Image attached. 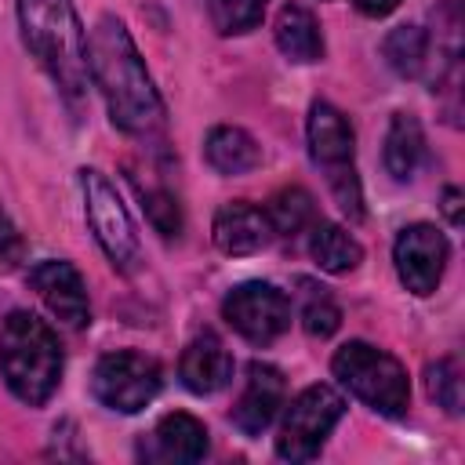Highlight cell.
I'll list each match as a JSON object with an SVG mask.
<instances>
[{"label": "cell", "mask_w": 465, "mask_h": 465, "mask_svg": "<svg viewBox=\"0 0 465 465\" xmlns=\"http://www.w3.org/2000/svg\"><path fill=\"white\" fill-rule=\"evenodd\" d=\"M87 69L105 98L109 120L134 138H153L167 124L163 98L116 15H102L87 36Z\"/></svg>", "instance_id": "cell-1"}, {"label": "cell", "mask_w": 465, "mask_h": 465, "mask_svg": "<svg viewBox=\"0 0 465 465\" xmlns=\"http://www.w3.org/2000/svg\"><path fill=\"white\" fill-rule=\"evenodd\" d=\"M18 25L29 54L76 109L87 98V36L73 0H18Z\"/></svg>", "instance_id": "cell-2"}, {"label": "cell", "mask_w": 465, "mask_h": 465, "mask_svg": "<svg viewBox=\"0 0 465 465\" xmlns=\"http://www.w3.org/2000/svg\"><path fill=\"white\" fill-rule=\"evenodd\" d=\"M0 374L22 403L44 407L62 381L58 334L33 312L15 309L0 327Z\"/></svg>", "instance_id": "cell-3"}, {"label": "cell", "mask_w": 465, "mask_h": 465, "mask_svg": "<svg viewBox=\"0 0 465 465\" xmlns=\"http://www.w3.org/2000/svg\"><path fill=\"white\" fill-rule=\"evenodd\" d=\"M334 378L385 418H403L411 407V381L396 356L371 341H345L331 360Z\"/></svg>", "instance_id": "cell-4"}, {"label": "cell", "mask_w": 465, "mask_h": 465, "mask_svg": "<svg viewBox=\"0 0 465 465\" xmlns=\"http://www.w3.org/2000/svg\"><path fill=\"white\" fill-rule=\"evenodd\" d=\"M80 193H84V214H87V225L94 232L98 247L105 251L113 269L131 272L142 262V240H138V229H134L124 200L116 196L113 182L102 171L84 167L80 171Z\"/></svg>", "instance_id": "cell-5"}, {"label": "cell", "mask_w": 465, "mask_h": 465, "mask_svg": "<svg viewBox=\"0 0 465 465\" xmlns=\"http://www.w3.org/2000/svg\"><path fill=\"white\" fill-rule=\"evenodd\" d=\"M341 414H345V400L331 385L302 389L287 403V414L280 421L276 454L283 461H312L327 443V436L334 432V425L341 421Z\"/></svg>", "instance_id": "cell-6"}, {"label": "cell", "mask_w": 465, "mask_h": 465, "mask_svg": "<svg viewBox=\"0 0 465 465\" xmlns=\"http://www.w3.org/2000/svg\"><path fill=\"white\" fill-rule=\"evenodd\" d=\"M160 381H163V374L153 356L134 352V349H116L94 363L91 392L109 411L138 414L142 407L153 403V396L160 392Z\"/></svg>", "instance_id": "cell-7"}, {"label": "cell", "mask_w": 465, "mask_h": 465, "mask_svg": "<svg viewBox=\"0 0 465 465\" xmlns=\"http://www.w3.org/2000/svg\"><path fill=\"white\" fill-rule=\"evenodd\" d=\"M222 316L247 341L269 345V341H276L291 327V298L280 287H272V283L247 280V283H240V287H232L225 294Z\"/></svg>", "instance_id": "cell-8"}, {"label": "cell", "mask_w": 465, "mask_h": 465, "mask_svg": "<svg viewBox=\"0 0 465 465\" xmlns=\"http://www.w3.org/2000/svg\"><path fill=\"white\" fill-rule=\"evenodd\" d=\"M447 236L429 225V222H414L407 229H400L396 236V247H392V262H396V272H400V283L411 291V294H432L443 280V269H447Z\"/></svg>", "instance_id": "cell-9"}, {"label": "cell", "mask_w": 465, "mask_h": 465, "mask_svg": "<svg viewBox=\"0 0 465 465\" xmlns=\"http://www.w3.org/2000/svg\"><path fill=\"white\" fill-rule=\"evenodd\" d=\"M29 287L47 305V312L54 320H62L65 327H87L91 323L87 287H84V276L76 272L73 262H62V258L36 262L29 269Z\"/></svg>", "instance_id": "cell-10"}, {"label": "cell", "mask_w": 465, "mask_h": 465, "mask_svg": "<svg viewBox=\"0 0 465 465\" xmlns=\"http://www.w3.org/2000/svg\"><path fill=\"white\" fill-rule=\"evenodd\" d=\"M283 396H287V385H283V374L269 363H251L247 367V381H243V392L240 400L232 403V425L243 432V436H262L272 418L280 414L283 407Z\"/></svg>", "instance_id": "cell-11"}, {"label": "cell", "mask_w": 465, "mask_h": 465, "mask_svg": "<svg viewBox=\"0 0 465 465\" xmlns=\"http://www.w3.org/2000/svg\"><path fill=\"white\" fill-rule=\"evenodd\" d=\"M214 247L229 258H243V254H258L262 247H269L272 240V222L262 207L247 203V200H229L218 207L214 225H211Z\"/></svg>", "instance_id": "cell-12"}, {"label": "cell", "mask_w": 465, "mask_h": 465, "mask_svg": "<svg viewBox=\"0 0 465 465\" xmlns=\"http://www.w3.org/2000/svg\"><path fill=\"white\" fill-rule=\"evenodd\" d=\"M207 447L211 443H207L203 421L185 411H174L156 421L149 443H142V458L167 461V465H189V461H200L207 454Z\"/></svg>", "instance_id": "cell-13"}, {"label": "cell", "mask_w": 465, "mask_h": 465, "mask_svg": "<svg viewBox=\"0 0 465 465\" xmlns=\"http://www.w3.org/2000/svg\"><path fill=\"white\" fill-rule=\"evenodd\" d=\"M178 374H182V385L189 392L211 396V392H218V389L229 385V378H232V356H229V349L222 345L218 334L203 331V334H196L185 345V352L178 360Z\"/></svg>", "instance_id": "cell-14"}, {"label": "cell", "mask_w": 465, "mask_h": 465, "mask_svg": "<svg viewBox=\"0 0 465 465\" xmlns=\"http://www.w3.org/2000/svg\"><path fill=\"white\" fill-rule=\"evenodd\" d=\"M309 153L323 171L345 167L352 163L356 153V138H352V124L345 120V113H338L331 102H312L309 109Z\"/></svg>", "instance_id": "cell-15"}, {"label": "cell", "mask_w": 465, "mask_h": 465, "mask_svg": "<svg viewBox=\"0 0 465 465\" xmlns=\"http://www.w3.org/2000/svg\"><path fill=\"white\" fill-rule=\"evenodd\" d=\"M272 33H276V47L291 62H320L323 58V36H320V25L309 7H302V4L280 7Z\"/></svg>", "instance_id": "cell-16"}, {"label": "cell", "mask_w": 465, "mask_h": 465, "mask_svg": "<svg viewBox=\"0 0 465 465\" xmlns=\"http://www.w3.org/2000/svg\"><path fill=\"white\" fill-rule=\"evenodd\" d=\"M203 156L218 174H247V171H254L262 163L258 142L243 127H232V124H222V127H214L207 134Z\"/></svg>", "instance_id": "cell-17"}, {"label": "cell", "mask_w": 465, "mask_h": 465, "mask_svg": "<svg viewBox=\"0 0 465 465\" xmlns=\"http://www.w3.org/2000/svg\"><path fill=\"white\" fill-rule=\"evenodd\" d=\"M425 160V131L418 124V116L411 113H396L385 134V167L396 182H411L418 174Z\"/></svg>", "instance_id": "cell-18"}, {"label": "cell", "mask_w": 465, "mask_h": 465, "mask_svg": "<svg viewBox=\"0 0 465 465\" xmlns=\"http://www.w3.org/2000/svg\"><path fill=\"white\" fill-rule=\"evenodd\" d=\"M309 254L312 262L331 272V276H345L363 262V247L356 243V236L334 222H320L312 225V240H309Z\"/></svg>", "instance_id": "cell-19"}, {"label": "cell", "mask_w": 465, "mask_h": 465, "mask_svg": "<svg viewBox=\"0 0 465 465\" xmlns=\"http://www.w3.org/2000/svg\"><path fill=\"white\" fill-rule=\"evenodd\" d=\"M385 62L400 73V76H418L425 58H429V33L421 25H396L385 44H381Z\"/></svg>", "instance_id": "cell-20"}, {"label": "cell", "mask_w": 465, "mask_h": 465, "mask_svg": "<svg viewBox=\"0 0 465 465\" xmlns=\"http://www.w3.org/2000/svg\"><path fill=\"white\" fill-rule=\"evenodd\" d=\"M269 222H272V232H283V236H298L302 229H309L316 222V203L309 196V189L302 185H287L272 196L269 203Z\"/></svg>", "instance_id": "cell-21"}, {"label": "cell", "mask_w": 465, "mask_h": 465, "mask_svg": "<svg viewBox=\"0 0 465 465\" xmlns=\"http://www.w3.org/2000/svg\"><path fill=\"white\" fill-rule=\"evenodd\" d=\"M298 287H302V327H305V334L331 338L341 323V309L334 305L327 287H320L312 280H298Z\"/></svg>", "instance_id": "cell-22"}, {"label": "cell", "mask_w": 465, "mask_h": 465, "mask_svg": "<svg viewBox=\"0 0 465 465\" xmlns=\"http://www.w3.org/2000/svg\"><path fill=\"white\" fill-rule=\"evenodd\" d=\"M265 4L269 0H207V15L222 36H236L262 22Z\"/></svg>", "instance_id": "cell-23"}, {"label": "cell", "mask_w": 465, "mask_h": 465, "mask_svg": "<svg viewBox=\"0 0 465 465\" xmlns=\"http://www.w3.org/2000/svg\"><path fill=\"white\" fill-rule=\"evenodd\" d=\"M425 385H429V396L447 414H461V403H465V396H461V367L450 356H443V360L425 367Z\"/></svg>", "instance_id": "cell-24"}, {"label": "cell", "mask_w": 465, "mask_h": 465, "mask_svg": "<svg viewBox=\"0 0 465 465\" xmlns=\"http://www.w3.org/2000/svg\"><path fill=\"white\" fill-rule=\"evenodd\" d=\"M142 207H145V214H149L156 232H163V236H178L182 232V207H178L174 193H167V189H142Z\"/></svg>", "instance_id": "cell-25"}, {"label": "cell", "mask_w": 465, "mask_h": 465, "mask_svg": "<svg viewBox=\"0 0 465 465\" xmlns=\"http://www.w3.org/2000/svg\"><path fill=\"white\" fill-rule=\"evenodd\" d=\"M327 185H331V196L341 207V214H349L352 222H360L363 218V193H360V178H356L352 163L327 171Z\"/></svg>", "instance_id": "cell-26"}, {"label": "cell", "mask_w": 465, "mask_h": 465, "mask_svg": "<svg viewBox=\"0 0 465 465\" xmlns=\"http://www.w3.org/2000/svg\"><path fill=\"white\" fill-rule=\"evenodd\" d=\"M22 254H25L22 232L15 229V222H11V218L4 214V207H0V272L15 269V265L22 262Z\"/></svg>", "instance_id": "cell-27"}, {"label": "cell", "mask_w": 465, "mask_h": 465, "mask_svg": "<svg viewBox=\"0 0 465 465\" xmlns=\"http://www.w3.org/2000/svg\"><path fill=\"white\" fill-rule=\"evenodd\" d=\"M396 4H400V0H352V7H356L360 15H367V18H385Z\"/></svg>", "instance_id": "cell-28"}, {"label": "cell", "mask_w": 465, "mask_h": 465, "mask_svg": "<svg viewBox=\"0 0 465 465\" xmlns=\"http://www.w3.org/2000/svg\"><path fill=\"white\" fill-rule=\"evenodd\" d=\"M458 207H461V193H458V189H447V193H443V211H447L450 225L461 222V211H458Z\"/></svg>", "instance_id": "cell-29"}]
</instances>
